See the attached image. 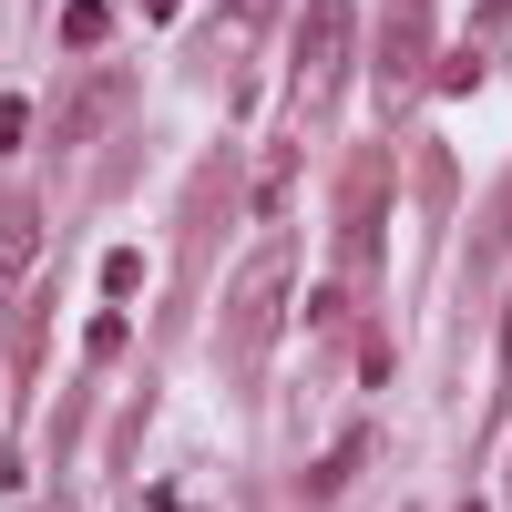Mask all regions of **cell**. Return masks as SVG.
Instances as JSON below:
<instances>
[{"instance_id":"obj_1","label":"cell","mask_w":512,"mask_h":512,"mask_svg":"<svg viewBox=\"0 0 512 512\" xmlns=\"http://www.w3.org/2000/svg\"><path fill=\"white\" fill-rule=\"evenodd\" d=\"M338 72H349V0H308V21H297V113H318L338 93Z\"/></svg>"},{"instance_id":"obj_2","label":"cell","mask_w":512,"mask_h":512,"mask_svg":"<svg viewBox=\"0 0 512 512\" xmlns=\"http://www.w3.org/2000/svg\"><path fill=\"white\" fill-rule=\"evenodd\" d=\"M379 93H390V103H410V93H420V11H410V0H390V41H379Z\"/></svg>"},{"instance_id":"obj_3","label":"cell","mask_w":512,"mask_h":512,"mask_svg":"<svg viewBox=\"0 0 512 512\" xmlns=\"http://www.w3.org/2000/svg\"><path fill=\"white\" fill-rule=\"evenodd\" d=\"M103 31H113V0H72V11H62V41H72V52H93Z\"/></svg>"},{"instance_id":"obj_4","label":"cell","mask_w":512,"mask_h":512,"mask_svg":"<svg viewBox=\"0 0 512 512\" xmlns=\"http://www.w3.org/2000/svg\"><path fill=\"white\" fill-rule=\"evenodd\" d=\"M21 256H31V205H0V287H11Z\"/></svg>"},{"instance_id":"obj_5","label":"cell","mask_w":512,"mask_h":512,"mask_svg":"<svg viewBox=\"0 0 512 512\" xmlns=\"http://www.w3.org/2000/svg\"><path fill=\"white\" fill-rule=\"evenodd\" d=\"M21 134H31V103H0V154H11Z\"/></svg>"},{"instance_id":"obj_6","label":"cell","mask_w":512,"mask_h":512,"mask_svg":"<svg viewBox=\"0 0 512 512\" xmlns=\"http://www.w3.org/2000/svg\"><path fill=\"white\" fill-rule=\"evenodd\" d=\"M226 11H236V21H267V11H277V0H226Z\"/></svg>"},{"instance_id":"obj_7","label":"cell","mask_w":512,"mask_h":512,"mask_svg":"<svg viewBox=\"0 0 512 512\" xmlns=\"http://www.w3.org/2000/svg\"><path fill=\"white\" fill-rule=\"evenodd\" d=\"M502 379H512V308H502Z\"/></svg>"},{"instance_id":"obj_8","label":"cell","mask_w":512,"mask_h":512,"mask_svg":"<svg viewBox=\"0 0 512 512\" xmlns=\"http://www.w3.org/2000/svg\"><path fill=\"white\" fill-rule=\"evenodd\" d=\"M144 11H154V21H175V11H185V0H144Z\"/></svg>"}]
</instances>
